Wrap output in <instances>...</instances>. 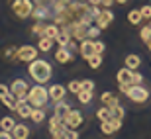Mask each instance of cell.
Returning <instances> with one entry per match:
<instances>
[{
    "label": "cell",
    "instance_id": "1",
    "mask_svg": "<svg viewBox=\"0 0 151 139\" xmlns=\"http://www.w3.org/2000/svg\"><path fill=\"white\" fill-rule=\"evenodd\" d=\"M29 75L35 82L45 84L51 78V65L47 61H41V59H34L29 63Z\"/></svg>",
    "mask_w": 151,
    "mask_h": 139
},
{
    "label": "cell",
    "instance_id": "2",
    "mask_svg": "<svg viewBox=\"0 0 151 139\" xmlns=\"http://www.w3.org/2000/svg\"><path fill=\"white\" fill-rule=\"evenodd\" d=\"M49 88H43V84H35V86H32L28 92V102L34 108H45V104H47V100H49Z\"/></svg>",
    "mask_w": 151,
    "mask_h": 139
},
{
    "label": "cell",
    "instance_id": "3",
    "mask_svg": "<svg viewBox=\"0 0 151 139\" xmlns=\"http://www.w3.org/2000/svg\"><path fill=\"white\" fill-rule=\"evenodd\" d=\"M116 80H118L120 86H132V84H141L143 82V77H141L139 72H134V69L124 67V69L118 71Z\"/></svg>",
    "mask_w": 151,
    "mask_h": 139
},
{
    "label": "cell",
    "instance_id": "4",
    "mask_svg": "<svg viewBox=\"0 0 151 139\" xmlns=\"http://www.w3.org/2000/svg\"><path fill=\"white\" fill-rule=\"evenodd\" d=\"M34 10H35L34 0H14V2H12V12H14L20 20H26L28 16H32Z\"/></svg>",
    "mask_w": 151,
    "mask_h": 139
},
{
    "label": "cell",
    "instance_id": "5",
    "mask_svg": "<svg viewBox=\"0 0 151 139\" xmlns=\"http://www.w3.org/2000/svg\"><path fill=\"white\" fill-rule=\"evenodd\" d=\"M124 94L128 96L132 102H137V104L149 100V90L143 88L141 84H132V86H128V90H126Z\"/></svg>",
    "mask_w": 151,
    "mask_h": 139
},
{
    "label": "cell",
    "instance_id": "6",
    "mask_svg": "<svg viewBox=\"0 0 151 139\" xmlns=\"http://www.w3.org/2000/svg\"><path fill=\"white\" fill-rule=\"evenodd\" d=\"M28 88H29L28 82H26V80H22V78H18V80H14V82H12L10 92L16 96L18 100H28V92H29Z\"/></svg>",
    "mask_w": 151,
    "mask_h": 139
},
{
    "label": "cell",
    "instance_id": "7",
    "mask_svg": "<svg viewBox=\"0 0 151 139\" xmlns=\"http://www.w3.org/2000/svg\"><path fill=\"white\" fill-rule=\"evenodd\" d=\"M35 57H37V47H34V45H22V47H18V61L32 63Z\"/></svg>",
    "mask_w": 151,
    "mask_h": 139
},
{
    "label": "cell",
    "instance_id": "8",
    "mask_svg": "<svg viewBox=\"0 0 151 139\" xmlns=\"http://www.w3.org/2000/svg\"><path fill=\"white\" fill-rule=\"evenodd\" d=\"M65 129H67L65 122H63L61 118H57L55 114H53V118L49 120V131H51V137H63V135H65Z\"/></svg>",
    "mask_w": 151,
    "mask_h": 139
},
{
    "label": "cell",
    "instance_id": "9",
    "mask_svg": "<svg viewBox=\"0 0 151 139\" xmlns=\"http://www.w3.org/2000/svg\"><path fill=\"white\" fill-rule=\"evenodd\" d=\"M63 122H65V125H67V128L77 129L78 125L83 123V114H81L78 110H71L67 116H65V120H63Z\"/></svg>",
    "mask_w": 151,
    "mask_h": 139
},
{
    "label": "cell",
    "instance_id": "10",
    "mask_svg": "<svg viewBox=\"0 0 151 139\" xmlns=\"http://www.w3.org/2000/svg\"><path fill=\"white\" fill-rule=\"evenodd\" d=\"M112 20H114V14L110 10H100V14H98V16H96V26H98V28L100 29H106L108 26H110V24H112Z\"/></svg>",
    "mask_w": 151,
    "mask_h": 139
},
{
    "label": "cell",
    "instance_id": "11",
    "mask_svg": "<svg viewBox=\"0 0 151 139\" xmlns=\"http://www.w3.org/2000/svg\"><path fill=\"white\" fill-rule=\"evenodd\" d=\"M73 57H75V53L69 47H65V45H59V49L55 51V59H57V63H71L73 61Z\"/></svg>",
    "mask_w": 151,
    "mask_h": 139
},
{
    "label": "cell",
    "instance_id": "12",
    "mask_svg": "<svg viewBox=\"0 0 151 139\" xmlns=\"http://www.w3.org/2000/svg\"><path fill=\"white\" fill-rule=\"evenodd\" d=\"M78 51H81V55L88 61V57H92L96 53V47H94V41H90V39H83L81 41V47H78Z\"/></svg>",
    "mask_w": 151,
    "mask_h": 139
},
{
    "label": "cell",
    "instance_id": "13",
    "mask_svg": "<svg viewBox=\"0 0 151 139\" xmlns=\"http://www.w3.org/2000/svg\"><path fill=\"white\" fill-rule=\"evenodd\" d=\"M16 112H18V116H20V118H24V120H28V118H32L34 106L29 104L28 100H20V102H18V108H16Z\"/></svg>",
    "mask_w": 151,
    "mask_h": 139
},
{
    "label": "cell",
    "instance_id": "14",
    "mask_svg": "<svg viewBox=\"0 0 151 139\" xmlns=\"http://www.w3.org/2000/svg\"><path fill=\"white\" fill-rule=\"evenodd\" d=\"M65 86H61V84H53V86H49V96H51V100H55V102H59V100H63L65 98Z\"/></svg>",
    "mask_w": 151,
    "mask_h": 139
},
{
    "label": "cell",
    "instance_id": "15",
    "mask_svg": "<svg viewBox=\"0 0 151 139\" xmlns=\"http://www.w3.org/2000/svg\"><path fill=\"white\" fill-rule=\"evenodd\" d=\"M69 112H71V108H69L63 100H59V102H57V106L53 108V114H55L57 118H61V120H65V116H67Z\"/></svg>",
    "mask_w": 151,
    "mask_h": 139
},
{
    "label": "cell",
    "instance_id": "16",
    "mask_svg": "<svg viewBox=\"0 0 151 139\" xmlns=\"http://www.w3.org/2000/svg\"><path fill=\"white\" fill-rule=\"evenodd\" d=\"M59 32H61V28L59 26H45L43 28V37H49V39H55L57 35H59Z\"/></svg>",
    "mask_w": 151,
    "mask_h": 139
},
{
    "label": "cell",
    "instance_id": "17",
    "mask_svg": "<svg viewBox=\"0 0 151 139\" xmlns=\"http://www.w3.org/2000/svg\"><path fill=\"white\" fill-rule=\"evenodd\" d=\"M0 100L4 102V106H6V108H10V110H16V108H18V102H20L16 96L12 94V92H10V94H6L4 98H0Z\"/></svg>",
    "mask_w": 151,
    "mask_h": 139
},
{
    "label": "cell",
    "instance_id": "18",
    "mask_svg": "<svg viewBox=\"0 0 151 139\" xmlns=\"http://www.w3.org/2000/svg\"><path fill=\"white\" fill-rule=\"evenodd\" d=\"M100 100L104 102V104H106L108 108H110V106H116V104H120V102H118V96H116V94H112V92H104V94L100 96Z\"/></svg>",
    "mask_w": 151,
    "mask_h": 139
},
{
    "label": "cell",
    "instance_id": "19",
    "mask_svg": "<svg viewBox=\"0 0 151 139\" xmlns=\"http://www.w3.org/2000/svg\"><path fill=\"white\" fill-rule=\"evenodd\" d=\"M53 41H55V39H49V37H43V35H41V37H39V41H37V49L39 51H49L51 49V45H53Z\"/></svg>",
    "mask_w": 151,
    "mask_h": 139
},
{
    "label": "cell",
    "instance_id": "20",
    "mask_svg": "<svg viewBox=\"0 0 151 139\" xmlns=\"http://www.w3.org/2000/svg\"><path fill=\"white\" fill-rule=\"evenodd\" d=\"M12 135L18 137V139H26L29 135V129L26 128V125H16V128L12 129Z\"/></svg>",
    "mask_w": 151,
    "mask_h": 139
},
{
    "label": "cell",
    "instance_id": "21",
    "mask_svg": "<svg viewBox=\"0 0 151 139\" xmlns=\"http://www.w3.org/2000/svg\"><path fill=\"white\" fill-rule=\"evenodd\" d=\"M141 20H143V16H141V10H129V14H128V22L132 24V26H137Z\"/></svg>",
    "mask_w": 151,
    "mask_h": 139
},
{
    "label": "cell",
    "instance_id": "22",
    "mask_svg": "<svg viewBox=\"0 0 151 139\" xmlns=\"http://www.w3.org/2000/svg\"><path fill=\"white\" fill-rule=\"evenodd\" d=\"M71 37H73V35L69 34L67 29H61V32H59V35L55 37V41H57L59 45H69V41H71Z\"/></svg>",
    "mask_w": 151,
    "mask_h": 139
},
{
    "label": "cell",
    "instance_id": "23",
    "mask_svg": "<svg viewBox=\"0 0 151 139\" xmlns=\"http://www.w3.org/2000/svg\"><path fill=\"white\" fill-rule=\"evenodd\" d=\"M77 98H78V102L81 104H90V100H92V90H81L77 94Z\"/></svg>",
    "mask_w": 151,
    "mask_h": 139
},
{
    "label": "cell",
    "instance_id": "24",
    "mask_svg": "<svg viewBox=\"0 0 151 139\" xmlns=\"http://www.w3.org/2000/svg\"><path fill=\"white\" fill-rule=\"evenodd\" d=\"M139 65H141V59L137 55H128V57H126V67H129V69H134V71H135Z\"/></svg>",
    "mask_w": 151,
    "mask_h": 139
},
{
    "label": "cell",
    "instance_id": "25",
    "mask_svg": "<svg viewBox=\"0 0 151 139\" xmlns=\"http://www.w3.org/2000/svg\"><path fill=\"white\" fill-rule=\"evenodd\" d=\"M45 108H35L34 112H32V118H29V120H34L35 123H39V122H43L45 120Z\"/></svg>",
    "mask_w": 151,
    "mask_h": 139
},
{
    "label": "cell",
    "instance_id": "26",
    "mask_svg": "<svg viewBox=\"0 0 151 139\" xmlns=\"http://www.w3.org/2000/svg\"><path fill=\"white\" fill-rule=\"evenodd\" d=\"M0 128L6 129V131H12V129L16 128V122H14L12 118H2V120H0Z\"/></svg>",
    "mask_w": 151,
    "mask_h": 139
},
{
    "label": "cell",
    "instance_id": "27",
    "mask_svg": "<svg viewBox=\"0 0 151 139\" xmlns=\"http://www.w3.org/2000/svg\"><path fill=\"white\" fill-rule=\"evenodd\" d=\"M96 116H98V120H100V122H106V120H110V118H112V114H110V108H108V106H104V108H100V110L96 112Z\"/></svg>",
    "mask_w": 151,
    "mask_h": 139
},
{
    "label": "cell",
    "instance_id": "28",
    "mask_svg": "<svg viewBox=\"0 0 151 139\" xmlns=\"http://www.w3.org/2000/svg\"><path fill=\"white\" fill-rule=\"evenodd\" d=\"M88 65H90L92 69H98V67L102 65V57L98 55V53H94L92 57H88Z\"/></svg>",
    "mask_w": 151,
    "mask_h": 139
},
{
    "label": "cell",
    "instance_id": "29",
    "mask_svg": "<svg viewBox=\"0 0 151 139\" xmlns=\"http://www.w3.org/2000/svg\"><path fill=\"white\" fill-rule=\"evenodd\" d=\"M100 129H102V133H106V135H110V133H114V131H116V129H114V125L110 123V120L102 122L100 123Z\"/></svg>",
    "mask_w": 151,
    "mask_h": 139
},
{
    "label": "cell",
    "instance_id": "30",
    "mask_svg": "<svg viewBox=\"0 0 151 139\" xmlns=\"http://www.w3.org/2000/svg\"><path fill=\"white\" fill-rule=\"evenodd\" d=\"M100 32H102V29L98 28V26H96V28L88 26V28H86V37H88V39H94V37H98V35H100Z\"/></svg>",
    "mask_w": 151,
    "mask_h": 139
},
{
    "label": "cell",
    "instance_id": "31",
    "mask_svg": "<svg viewBox=\"0 0 151 139\" xmlns=\"http://www.w3.org/2000/svg\"><path fill=\"white\" fill-rule=\"evenodd\" d=\"M110 114H112V118H124V108L120 104L110 106Z\"/></svg>",
    "mask_w": 151,
    "mask_h": 139
},
{
    "label": "cell",
    "instance_id": "32",
    "mask_svg": "<svg viewBox=\"0 0 151 139\" xmlns=\"http://www.w3.org/2000/svg\"><path fill=\"white\" fill-rule=\"evenodd\" d=\"M67 88L71 90L73 94H78V92L83 90V84L78 82V80H71V82H69V86H67Z\"/></svg>",
    "mask_w": 151,
    "mask_h": 139
},
{
    "label": "cell",
    "instance_id": "33",
    "mask_svg": "<svg viewBox=\"0 0 151 139\" xmlns=\"http://www.w3.org/2000/svg\"><path fill=\"white\" fill-rule=\"evenodd\" d=\"M4 57L6 59H18V47H6Z\"/></svg>",
    "mask_w": 151,
    "mask_h": 139
},
{
    "label": "cell",
    "instance_id": "34",
    "mask_svg": "<svg viewBox=\"0 0 151 139\" xmlns=\"http://www.w3.org/2000/svg\"><path fill=\"white\" fill-rule=\"evenodd\" d=\"M63 137H67V139H77V137H78V133H77V129L67 128V129H65V135H63Z\"/></svg>",
    "mask_w": 151,
    "mask_h": 139
},
{
    "label": "cell",
    "instance_id": "35",
    "mask_svg": "<svg viewBox=\"0 0 151 139\" xmlns=\"http://www.w3.org/2000/svg\"><path fill=\"white\" fill-rule=\"evenodd\" d=\"M141 16L147 18V20H151V4H145L143 8H141Z\"/></svg>",
    "mask_w": 151,
    "mask_h": 139
},
{
    "label": "cell",
    "instance_id": "36",
    "mask_svg": "<svg viewBox=\"0 0 151 139\" xmlns=\"http://www.w3.org/2000/svg\"><path fill=\"white\" fill-rule=\"evenodd\" d=\"M81 84H83L84 90H92L94 88V82H92V80H81Z\"/></svg>",
    "mask_w": 151,
    "mask_h": 139
},
{
    "label": "cell",
    "instance_id": "37",
    "mask_svg": "<svg viewBox=\"0 0 151 139\" xmlns=\"http://www.w3.org/2000/svg\"><path fill=\"white\" fill-rule=\"evenodd\" d=\"M94 47H96V53H98V55L104 53V43H102V41H94Z\"/></svg>",
    "mask_w": 151,
    "mask_h": 139
},
{
    "label": "cell",
    "instance_id": "38",
    "mask_svg": "<svg viewBox=\"0 0 151 139\" xmlns=\"http://www.w3.org/2000/svg\"><path fill=\"white\" fill-rule=\"evenodd\" d=\"M6 94H10V88L6 84H0V98H4Z\"/></svg>",
    "mask_w": 151,
    "mask_h": 139
},
{
    "label": "cell",
    "instance_id": "39",
    "mask_svg": "<svg viewBox=\"0 0 151 139\" xmlns=\"http://www.w3.org/2000/svg\"><path fill=\"white\" fill-rule=\"evenodd\" d=\"M12 137V131H6V129H0V139H8Z\"/></svg>",
    "mask_w": 151,
    "mask_h": 139
},
{
    "label": "cell",
    "instance_id": "40",
    "mask_svg": "<svg viewBox=\"0 0 151 139\" xmlns=\"http://www.w3.org/2000/svg\"><path fill=\"white\" fill-rule=\"evenodd\" d=\"M88 4H92V6H100L102 4V0H86Z\"/></svg>",
    "mask_w": 151,
    "mask_h": 139
},
{
    "label": "cell",
    "instance_id": "41",
    "mask_svg": "<svg viewBox=\"0 0 151 139\" xmlns=\"http://www.w3.org/2000/svg\"><path fill=\"white\" fill-rule=\"evenodd\" d=\"M112 2H116V0H102V4L106 6V8H110V6H112Z\"/></svg>",
    "mask_w": 151,
    "mask_h": 139
},
{
    "label": "cell",
    "instance_id": "42",
    "mask_svg": "<svg viewBox=\"0 0 151 139\" xmlns=\"http://www.w3.org/2000/svg\"><path fill=\"white\" fill-rule=\"evenodd\" d=\"M118 4H126V2H128V0H116Z\"/></svg>",
    "mask_w": 151,
    "mask_h": 139
},
{
    "label": "cell",
    "instance_id": "43",
    "mask_svg": "<svg viewBox=\"0 0 151 139\" xmlns=\"http://www.w3.org/2000/svg\"><path fill=\"white\" fill-rule=\"evenodd\" d=\"M149 26H151V22H149ZM147 47H149V51H151V39L147 41Z\"/></svg>",
    "mask_w": 151,
    "mask_h": 139
}]
</instances>
